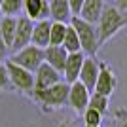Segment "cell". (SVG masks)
Wrapping results in <instances>:
<instances>
[{"label": "cell", "instance_id": "obj_9", "mask_svg": "<svg viewBox=\"0 0 127 127\" xmlns=\"http://www.w3.org/2000/svg\"><path fill=\"white\" fill-rule=\"evenodd\" d=\"M59 82H63L61 72L51 68L48 63H42L38 66V70L34 72V89H46V87H51Z\"/></svg>", "mask_w": 127, "mask_h": 127}, {"label": "cell", "instance_id": "obj_13", "mask_svg": "<svg viewBox=\"0 0 127 127\" xmlns=\"http://www.w3.org/2000/svg\"><path fill=\"white\" fill-rule=\"evenodd\" d=\"M66 57L68 53L63 46H48L44 49V63H48L51 68H55L57 72H61L63 76V68H64V63H66Z\"/></svg>", "mask_w": 127, "mask_h": 127}, {"label": "cell", "instance_id": "obj_7", "mask_svg": "<svg viewBox=\"0 0 127 127\" xmlns=\"http://www.w3.org/2000/svg\"><path fill=\"white\" fill-rule=\"evenodd\" d=\"M99 70H101V63H99L95 57H87V55H85V61H84V64H82L78 82L84 85L89 93H93V89H95L97 78H99Z\"/></svg>", "mask_w": 127, "mask_h": 127}, {"label": "cell", "instance_id": "obj_14", "mask_svg": "<svg viewBox=\"0 0 127 127\" xmlns=\"http://www.w3.org/2000/svg\"><path fill=\"white\" fill-rule=\"evenodd\" d=\"M49 29H51V19H44V21H34L32 27V36L31 44L40 49H46L49 46Z\"/></svg>", "mask_w": 127, "mask_h": 127}, {"label": "cell", "instance_id": "obj_24", "mask_svg": "<svg viewBox=\"0 0 127 127\" xmlns=\"http://www.w3.org/2000/svg\"><path fill=\"white\" fill-rule=\"evenodd\" d=\"M85 0H68V6H70V11H72V17H78L80 15V10L84 6Z\"/></svg>", "mask_w": 127, "mask_h": 127}, {"label": "cell", "instance_id": "obj_21", "mask_svg": "<svg viewBox=\"0 0 127 127\" xmlns=\"http://www.w3.org/2000/svg\"><path fill=\"white\" fill-rule=\"evenodd\" d=\"M89 108L97 110L99 114L104 116L106 112H108V106H110V97H104V95H99V93H91L89 97Z\"/></svg>", "mask_w": 127, "mask_h": 127}, {"label": "cell", "instance_id": "obj_19", "mask_svg": "<svg viewBox=\"0 0 127 127\" xmlns=\"http://www.w3.org/2000/svg\"><path fill=\"white\" fill-rule=\"evenodd\" d=\"M63 48L66 49V53H78V51H82L78 34H76V31L70 25L66 27V34H64V40H63Z\"/></svg>", "mask_w": 127, "mask_h": 127}, {"label": "cell", "instance_id": "obj_12", "mask_svg": "<svg viewBox=\"0 0 127 127\" xmlns=\"http://www.w3.org/2000/svg\"><path fill=\"white\" fill-rule=\"evenodd\" d=\"M84 61H85V53H82V51L68 53L66 63H64V68H63V80L66 82V84L78 82V76H80V70H82Z\"/></svg>", "mask_w": 127, "mask_h": 127}, {"label": "cell", "instance_id": "obj_10", "mask_svg": "<svg viewBox=\"0 0 127 127\" xmlns=\"http://www.w3.org/2000/svg\"><path fill=\"white\" fill-rule=\"evenodd\" d=\"M23 13L31 21L49 19V2L48 0H23Z\"/></svg>", "mask_w": 127, "mask_h": 127}, {"label": "cell", "instance_id": "obj_27", "mask_svg": "<svg viewBox=\"0 0 127 127\" xmlns=\"http://www.w3.org/2000/svg\"><path fill=\"white\" fill-rule=\"evenodd\" d=\"M118 127H127V112L118 114Z\"/></svg>", "mask_w": 127, "mask_h": 127}, {"label": "cell", "instance_id": "obj_3", "mask_svg": "<svg viewBox=\"0 0 127 127\" xmlns=\"http://www.w3.org/2000/svg\"><path fill=\"white\" fill-rule=\"evenodd\" d=\"M68 89L70 84H66L63 80V82H59L51 87H46V89H32L31 97L46 108H59V106L68 102Z\"/></svg>", "mask_w": 127, "mask_h": 127}, {"label": "cell", "instance_id": "obj_29", "mask_svg": "<svg viewBox=\"0 0 127 127\" xmlns=\"http://www.w3.org/2000/svg\"><path fill=\"white\" fill-rule=\"evenodd\" d=\"M125 25H127V13H125Z\"/></svg>", "mask_w": 127, "mask_h": 127}, {"label": "cell", "instance_id": "obj_16", "mask_svg": "<svg viewBox=\"0 0 127 127\" xmlns=\"http://www.w3.org/2000/svg\"><path fill=\"white\" fill-rule=\"evenodd\" d=\"M49 2V19L57 23H70L72 11H70L68 0H48Z\"/></svg>", "mask_w": 127, "mask_h": 127}, {"label": "cell", "instance_id": "obj_4", "mask_svg": "<svg viewBox=\"0 0 127 127\" xmlns=\"http://www.w3.org/2000/svg\"><path fill=\"white\" fill-rule=\"evenodd\" d=\"M6 68H8V78H10V85H13L15 89L29 93L31 95L34 89V74L25 70L23 66L15 64L13 61L6 59Z\"/></svg>", "mask_w": 127, "mask_h": 127}, {"label": "cell", "instance_id": "obj_2", "mask_svg": "<svg viewBox=\"0 0 127 127\" xmlns=\"http://www.w3.org/2000/svg\"><path fill=\"white\" fill-rule=\"evenodd\" d=\"M68 25L72 27L76 31V34H78L80 46H82V53H85L87 57H95V53L101 48L97 27L87 23V21H84V19H80V17H72Z\"/></svg>", "mask_w": 127, "mask_h": 127}, {"label": "cell", "instance_id": "obj_15", "mask_svg": "<svg viewBox=\"0 0 127 127\" xmlns=\"http://www.w3.org/2000/svg\"><path fill=\"white\" fill-rule=\"evenodd\" d=\"M104 6H106L104 0H85L78 17L87 21V23H91V25H97V21L101 19V13L104 10Z\"/></svg>", "mask_w": 127, "mask_h": 127}, {"label": "cell", "instance_id": "obj_20", "mask_svg": "<svg viewBox=\"0 0 127 127\" xmlns=\"http://www.w3.org/2000/svg\"><path fill=\"white\" fill-rule=\"evenodd\" d=\"M0 10L6 17H19L23 13V0H2Z\"/></svg>", "mask_w": 127, "mask_h": 127}, {"label": "cell", "instance_id": "obj_1", "mask_svg": "<svg viewBox=\"0 0 127 127\" xmlns=\"http://www.w3.org/2000/svg\"><path fill=\"white\" fill-rule=\"evenodd\" d=\"M95 27H97V32H99V42L102 46L104 42H108L112 36H116L118 32L125 27V15L118 10L116 6L106 4L101 13V19L97 21Z\"/></svg>", "mask_w": 127, "mask_h": 127}, {"label": "cell", "instance_id": "obj_17", "mask_svg": "<svg viewBox=\"0 0 127 127\" xmlns=\"http://www.w3.org/2000/svg\"><path fill=\"white\" fill-rule=\"evenodd\" d=\"M15 27H17V17L2 15V19H0V34L4 38V42L8 44V48H11V42H13V36H15Z\"/></svg>", "mask_w": 127, "mask_h": 127}, {"label": "cell", "instance_id": "obj_28", "mask_svg": "<svg viewBox=\"0 0 127 127\" xmlns=\"http://www.w3.org/2000/svg\"><path fill=\"white\" fill-rule=\"evenodd\" d=\"M84 127H101V125H84Z\"/></svg>", "mask_w": 127, "mask_h": 127}, {"label": "cell", "instance_id": "obj_23", "mask_svg": "<svg viewBox=\"0 0 127 127\" xmlns=\"http://www.w3.org/2000/svg\"><path fill=\"white\" fill-rule=\"evenodd\" d=\"M8 85H10V78H8L6 61H0V89H6Z\"/></svg>", "mask_w": 127, "mask_h": 127}, {"label": "cell", "instance_id": "obj_26", "mask_svg": "<svg viewBox=\"0 0 127 127\" xmlns=\"http://www.w3.org/2000/svg\"><path fill=\"white\" fill-rule=\"evenodd\" d=\"M112 6H116L123 15L127 13V0H114V4H112Z\"/></svg>", "mask_w": 127, "mask_h": 127}, {"label": "cell", "instance_id": "obj_8", "mask_svg": "<svg viewBox=\"0 0 127 127\" xmlns=\"http://www.w3.org/2000/svg\"><path fill=\"white\" fill-rule=\"evenodd\" d=\"M116 85H118V78H116V74H114V70L106 63H101V70H99V78H97L93 93L110 97L112 93L116 91Z\"/></svg>", "mask_w": 127, "mask_h": 127}, {"label": "cell", "instance_id": "obj_22", "mask_svg": "<svg viewBox=\"0 0 127 127\" xmlns=\"http://www.w3.org/2000/svg\"><path fill=\"white\" fill-rule=\"evenodd\" d=\"M84 123L85 125H101V122H102V114H99L97 110H93V108H85L84 112Z\"/></svg>", "mask_w": 127, "mask_h": 127}, {"label": "cell", "instance_id": "obj_18", "mask_svg": "<svg viewBox=\"0 0 127 127\" xmlns=\"http://www.w3.org/2000/svg\"><path fill=\"white\" fill-rule=\"evenodd\" d=\"M66 27H68V23L51 21V29H49V46H63L64 34H66Z\"/></svg>", "mask_w": 127, "mask_h": 127}, {"label": "cell", "instance_id": "obj_6", "mask_svg": "<svg viewBox=\"0 0 127 127\" xmlns=\"http://www.w3.org/2000/svg\"><path fill=\"white\" fill-rule=\"evenodd\" d=\"M32 27L34 21H31L29 17L19 15L17 17V27H15V36H13V42H11L10 53H15L19 49L31 46V36H32Z\"/></svg>", "mask_w": 127, "mask_h": 127}, {"label": "cell", "instance_id": "obj_30", "mask_svg": "<svg viewBox=\"0 0 127 127\" xmlns=\"http://www.w3.org/2000/svg\"><path fill=\"white\" fill-rule=\"evenodd\" d=\"M0 19H2V10H0Z\"/></svg>", "mask_w": 127, "mask_h": 127}, {"label": "cell", "instance_id": "obj_11", "mask_svg": "<svg viewBox=\"0 0 127 127\" xmlns=\"http://www.w3.org/2000/svg\"><path fill=\"white\" fill-rule=\"evenodd\" d=\"M89 97H91L89 91L85 89L80 82H74V84H70L68 102H66V104H70L76 112H80V114H82V112L87 108V104H89Z\"/></svg>", "mask_w": 127, "mask_h": 127}, {"label": "cell", "instance_id": "obj_31", "mask_svg": "<svg viewBox=\"0 0 127 127\" xmlns=\"http://www.w3.org/2000/svg\"><path fill=\"white\" fill-rule=\"evenodd\" d=\"M0 4H2V0H0Z\"/></svg>", "mask_w": 127, "mask_h": 127}, {"label": "cell", "instance_id": "obj_25", "mask_svg": "<svg viewBox=\"0 0 127 127\" xmlns=\"http://www.w3.org/2000/svg\"><path fill=\"white\" fill-rule=\"evenodd\" d=\"M8 55H10V48H8V44L4 42V38L0 34V61H6Z\"/></svg>", "mask_w": 127, "mask_h": 127}, {"label": "cell", "instance_id": "obj_5", "mask_svg": "<svg viewBox=\"0 0 127 127\" xmlns=\"http://www.w3.org/2000/svg\"><path fill=\"white\" fill-rule=\"evenodd\" d=\"M10 61H13L15 64H19V66H23L25 70H29V72H36L38 66L44 63V49L36 48V46H27V48L19 49V51L11 53Z\"/></svg>", "mask_w": 127, "mask_h": 127}]
</instances>
